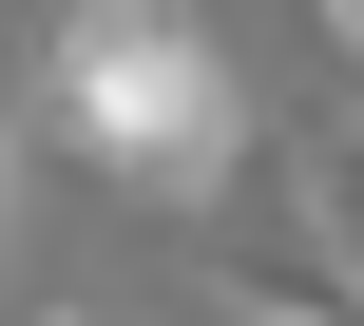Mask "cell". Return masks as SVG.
Wrapping results in <instances>:
<instances>
[{"label":"cell","instance_id":"1","mask_svg":"<svg viewBox=\"0 0 364 326\" xmlns=\"http://www.w3.org/2000/svg\"><path fill=\"white\" fill-rule=\"evenodd\" d=\"M38 115L134 192V211H230L250 192V77L211 58V19L192 0H77V19H38Z\"/></svg>","mask_w":364,"mask_h":326},{"label":"cell","instance_id":"2","mask_svg":"<svg viewBox=\"0 0 364 326\" xmlns=\"http://www.w3.org/2000/svg\"><path fill=\"white\" fill-rule=\"evenodd\" d=\"M211 307L230 326H364V250L326 231L307 154H250V231L211 250Z\"/></svg>","mask_w":364,"mask_h":326},{"label":"cell","instance_id":"3","mask_svg":"<svg viewBox=\"0 0 364 326\" xmlns=\"http://www.w3.org/2000/svg\"><path fill=\"white\" fill-rule=\"evenodd\" d=\"M307 192H326V231H346V250H364V115H346V135H326V154H307Z\"/></svg>","mask_w":364,"mask_h":326},{"label":"cell","instance_id":"4","mask_svg":"<svg viewBox=\"0 0 364 326\" xmlns=\"http://www.w3.org/2000/svg\"><path fill=\"white\" fill-rule=\"evenodd\" d=\"M19 96H38V58H19V19H0V154H19Z\"/></svg>","mask_w":364,"mask_h":326},{"label":"cell","instance_id":"5","mask_svg":"<svg viewBox=\"0 0 364 326\" xmlns=\"http://www.w3.org/2000/svg\"><path fill=\"white\" fill-rule=\"evenodd\" d=\"M307 19H326V58H346V77H364V0H307Z\"/></svg>","mask_w":364,"mask_h":326},{"label":"cell","instance_id":"6","mask_svg":"<svg viewBox=\"0 0 364 326\" xmlns=\"http://www.w3.org/2000/svg\"><path fill=\"white\" fill-rule=\"evenodd\" d=\"M38 326H115V307H38Z\"/></svg>","mask_w":364,"mask_h":326},{"label":"cell","instance_id":"7","mask_svg":"<svg viewBox=\"0 0 364 326\" xmlns=\"http://www.w3.org/2000/svg\"><path fill=\"white\" fill-rule=\"evenodd\" d=\"M19 19H77V0H19Z\"/></svg>","mask_w":364,"mask_h":326}]
</instances>
